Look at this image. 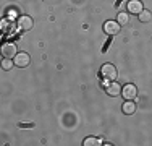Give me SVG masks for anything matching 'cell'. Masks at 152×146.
Here are the masks:
<instances>
[{
	"instance_id": "1",
	"label": "cell",
	"mask_w": 152,
	"mask_h": 146,
	"mask_svg": "<svg viewBox=\"0 0 152 146\" xmlns=\"http://www.w3.org/2000/svg\"><path fill=\"white\" fill-rule=\"evenodd\" d=\"M117 75H118L117 68L112 63L102 65V68H100V72H99V76H102V80H105V81H115V80H117Z\"/></svg>"
},
{
	"instance_id": "2",
	"label": "cell",
	"mask_w": 152,
	"mask_h": 146,
	"mask_svg": "<svg viewBox=\"0 0 152 146\" xmlns=\"http://www.w3.org/2000/svg\"><path fill=\"white\" fill-rule=\"evenodd\" d=\"M0 52L5 58H13L16 57L18 54V49H16V44L15 42H3L2 47H0Z\"/></svg>"
},
{
	"instance_id": "3",
	"label": "cell",
	"mask_w": 152,
	"mask_h": 146,
	"mask_svg": "<svg viewBox=\"0 0 152 146\" xmlns=\"http://www.w3.org/2000/svg\"><path fill=\"white\" fill-rule=\"evenodd\" d=\"M142 10H144V5L141 0H128V3H126V12L131 15H139Z\"/></svg>"
},
{
	"instance_id": "4",
	"label": "cell",
	"mask_w": 152,
	"mask_h": 146,
	"mask_svg": "<svg viewBox=\"0 0 152 146\" xmlns=\"http://www.w3.org/2000/svg\"><path fill=\"white\" fill-rule=\"evenodd\" d=\"M120 29H121V26H120V23L118 21H105L104 23V32L105 34H108V36H115V34H118L120 32Z\"/></svg>"
},
{
	"instance_id": "5",
	"label": "cell",
	"mask_w": 152,
	"mask_h": 146,
	"mask_svg": "<svg viewBox=\"0 0 152 146\" xmlns=\"http://www.w3.org/2000/svg\"><path fill=\"white\" fill-rule=\"evenodd\" d=\"M32 26H34V21H32L31 16L23 15V16L18 18V28H20L21 31H29V29H32Z\"/></svg>"
},
{
	"instance_id": "6",
	"label": "cell",
	"mask_w": 152,
	"mask_h": 146,
	"mask_svg": "<svg viewBox=\"0 0 152 146\" xmlns=\"http://www.w3.org/2000/svg\"><path fill=\"white\" fill-rule=\"evenodd\" d=\"M121 96L125 97V101H133L134 97L137 96V91H136V86L134 85H126L125 88L121 89Z\"/></svg>"
},
{
	"instance_id": "7",
	"label": "cell",
	"mask_w": 152,
	"mask_h": 146,
	"mask_svg": "<svg viewBox=\"0 0 152 146\" xmlns=\"http://www.w3.org/2000/svg\"><path fill=\"white\" fill-rule=\"evenodd\" d=\"M105 93L112 97H117L121 94V88L117 81H108V85H105Z\"/></svg>"
},
{
	"instance_id": "8",
	"label": "cell",
	"mask_w": 152,
	"mask_h": 146,
	"mask_svg": "<svg viewBox=\"0 0 152 146\" xmlns=\"http://www.w3.org/2000/svg\"><path fill=\"white\" fill-rule=\"evenodd\" d=\"M29 62H31V58H29V55H28L26 52H18L16 54V57H15V65L16 67L24 68V67L29 65Z\"/></svg>"
},
{
	"instance_id": "9",
	"label": "cell",
	"mask_w": 152,
	"mask_h": 146,
	"mask_svg": "<svg viewBox=\"0 0 152 146\" xmlns=\"http://www.w3.org/2000/svg\"><path fill=\"white\" fill-rule=\"evenodd\" d=\"M121 111H123V114H126V115H133L136 112V104L133 101H125Z\"/></svg>"
},
{
	"instance_id": "10",
	"label": "cell",
	"mask_w": 152,
	"mask_h": 146,
	"mask_svg": "<svg viewBox=\"0 0 152 146\" xmlns=\"http://www.w3.org/2000/svg\"><path fill=\"white\" fill-rule=\"evenodd\" d=\"M117 21L120 23V26H126V24L129 23V13L120 12V13H118V16H117Z\"/></svg>"
},
{
	"instance_id": "11",
	"label": "cell",
	"mask_w": 152,
	"mask_h": 146,
	"mask_svg": "<svg viewBox=\"0 0 152 146\" xmlns=\"http://www.w3.org/2000/svg\"><path fill=\"white\" fill-rule=\"evenodd\" d=\"M137 18H139L141 23H149V21L152 20V12H149V10H142V12L137 15Z\"/></svg>"
},
{
	"instance_id": "12",
	"label": "cell",
	"mask_w": 152,
	"mask_h": 146,
	"mask_svg": "<svg viewBox=\"0 0 152 146\" xmlns=\"http://www.w3.org/2000/svg\"><path fill=\"white\" fill-rule=\"evenodd\" d=\"M83 145H84V146H100V145H102V140H100V138L89 136V138H86V140L83 141Z\"/></svg>"
},
{
	"instance_id": "13",
	"label": "cell",
	"mask_w": 152,
	"mask_h": 146,
	"mask_svg": "<svg viewBox=\"0 0 152 146\" xmlns=\"http://www.w3.org/2000/svg\"><path fill=\"white\" fill-rule=\"evenodd\" d=\"M15 67V62H12V58H5L3 57V60H2V68L3 70H12V68Z\"/></svg>"
},
{
	"instance_id": "14",
	"label": "cell",
	"mask_w": 152,
	"mask_h": 146,
	"mask_svg": "<svg viewBox=\"0 0 152 146\" xmlns=\"http://www.w3.org/2000/svg\"><path fill=\"white\" fill-rule=\"evenodd\" d=\"M20 127H21V128H23V127H24V128H31L32 123H20Z\"/></svg>"
},
{
	"instance_id": "15",
	"label": "cell",
	"mask_w": 152,
	"mask_h": 146,
	"mask_svg": "<svg viewBox=\"0 0 152 146\" xmlns=\"http://www.w3.org/2000/svg\"><path fill=\"white\" fill-rule=\"evenodd\" d=\"M121 5H123V0H118V2H117V8H120Z\"/></svg>"
}]
</instances>
